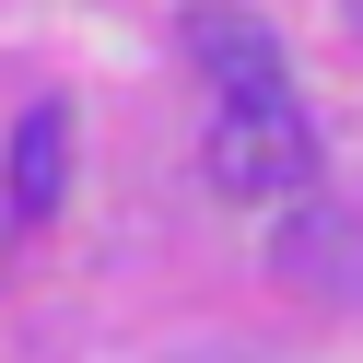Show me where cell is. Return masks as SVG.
Returning a JSON list of instances; mask_svg holds the SVG:
<instances>
[{"label":"cell","mask_w":363,"mask_h":363,"mask_svg":"<svg viewBox=\"0 0 363 363\" xmlns=\"http://www.w3.org/2000/svg\"><path fill=\"white\" fill-rule=\"evenodd\" d=\"M340 12H352V35H363V0H340Z\"/></svg>","instance_id":"5"},{"label":"cell","mask_w":363,"mask_h":363,"mask_svg":"<svg viewBox=\"0 0 363 363\" xmlns=\"http://www.w3.org/2000/svg\"><path fill=\"white\" fill-rule=\"evenodd\" d=\"M188 59L211 71L223 106H281L293 94V59H281V35L258 12H188Z\"/></svg>","instance_id":"3"},{"label":"cell","mask_w":363,"mask_h":363,"mask_svg":"<svg viewBox=\"0 0 363 363\" xmlns=\"http://www.w3.org/2000/svg\"><path fill=\"white\" fill-rule=\"evenodd\" d=\"M199 176L211 199H246V211H281V199H316V129L305 106H211L199 129Z\"/></svg>","instance_id":"1"},{"label":"cell","mask_w":363,"mask_h":363,"mask_svg":"<svg viewBox=\"0 0 363 363\" xmlns=\"http://www.w3.org/2000/svg\"><path fill=\"white\" fill-rule=\"evenodd\" d=\"M269 269H281L293 293H316V305H363V223L340 211V199H293V211L269 223Z\"/></svg>","instance_id":"2"},{"label":"cell","mask_w":363,"mask_h":363,"mask_svg":"<svg viewBox=\"0 0 363 363\" xmlns=\"http://www.w3.org/2000/svg\"><path fill=\"white\" fill-rule=\"evenodd\" d=\"M59 188H71V106H24V129H12V211L48 223Z\"/></svg>","instance_id":"4"}]
</instances>
